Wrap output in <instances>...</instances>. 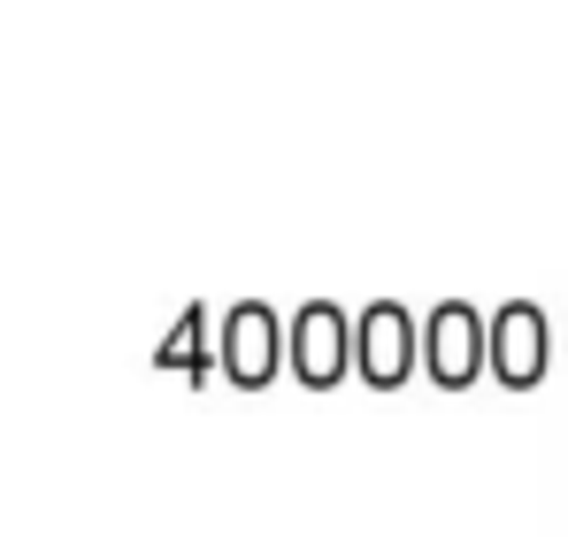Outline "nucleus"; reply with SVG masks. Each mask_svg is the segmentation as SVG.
I'll return each mask as SVG.
<instances>
[{"label":"nucleus","instance_id":"obj_1","mask_svg":"<svg viewBox=\"0 0 568 537\" xmlns=\"http://www.w3.org/2000/svg\"><path fill=\"white\" fill-rule=\"evenodd\" d=\"M415 368L438 392H469L476 376H484V315H476L469 300H438L415 323Z\"/></svg>","mask_w":568,"mask_h":537},{"label":"nucleus","instance_id":"obj_2","mask_svg":"<svg viewBox=\"0 0 568 537\" xmlns=\"http://www.w3.org/2000/svg\"><path fill=\"white\" fill-rule=\"evenodd\" d=\"M546 361H554V331H546V307L538 300H507L499 315H484V368L507 392L546 384Z\"/></svg>","mask_w":568,"mask_h":537},{"label":"nucleus","instance_id":"obj_3","mask_svg":"<svg viewBox=\"0 0 568 537\" xmlns=\"http://www.w3.org/2000/svg\"><path fill=\"white\" fill-rule=\"evenodd\" d=\"M284 368H292L307 392H331V384L354 368V323H346L331 300H307V307L284 323Z\"/></svg>","mask_w":568,"mask_h":537},{"label":"nucleus","instance_id":"obj_4","mask_svg":"<svg viewBox=\"0 0 568 537\" xmlns=\"http://www.w3.org/2000/svg\"><path fill=\"white\" fill-rule=\"evenodd\" d=\"M354 376L369 392H399L415 376V315L399 300H369L354 315Z\"/></svg>","mask_w":568,"mask_h":537},{"label":"nucleus","instance_id":"obj_5","mask_svg":"<svg viewBox=\"0 0 568 537\" xmlns=\"http://www.w3.org/2000/svg\"><path fill=\"white\" fill-rule=\"evenodd\" d=\"M277 368H284V331H277V315H270L262 300H239V307L223 315V376H231L239 392H262Z\"/></svg>","mask_w":568,"mask_h":537},{"label":"nucleus","instance_id":"obj_6","mask_svg":"<svg viewBox=\"0 0 568 537\" xmlns=\"http://www.w3.org/2000/svg\"><path fill=\"white\" fill-rule=\"evenodd\" d=\"M200 331H207V315H200V307H185V315H178V338H170V346H162V368H192V376H200Z\"/></svg>","mask_w":568,"mask_h":537}]
</instances>
